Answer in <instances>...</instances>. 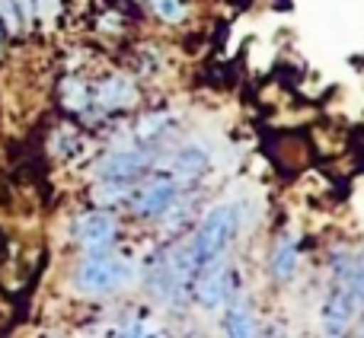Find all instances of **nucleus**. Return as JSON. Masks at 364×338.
Segmentation results:
<instances>
[{
	"mask_svg": "<svg viewBox=\"0 0 364 338\" xmlns=\"http://www.w3.org/2000/svg\"><path fill=\"white\" fill-rule=\"evenodd\" d=\"M237 220L240 217H237V207L233 205H214L211 211L205 214L192 246H188L195 268L214 262V258H224V252L230 249L233 236H237Z\"/></svg>",
	"mask_w": 364,
	"mask_h": 338,
	"instance_id": "nucleus-3",
	"label": "nucleus"
},
{
	"mask_svg": "<svg viewBox=\"0 0 364 338\" xmlns=\"http://www.w3.org/2000/svg\"><path fill=\"white\" fill-rule=\"evenodd\" d=\"M176 198H179V182L173 179V175L170 179H166V175H157V179H151L138 195H134V211H138V217L157 220V217H164L166 207H170Z\"/></svg>",
	"mask_w": 364,
	"mask_h": 338,
	"instance_id": "nucleus-7",
	"label": "nucleus"
},
{
	"mask_svg": "<svg viewBox=\"0 0 364 338\" xmlns=\"http://www.w3.org/2000/svg\"><path fill=\"white\" fill-rule=\"evenodd\" d=\"M346 284L352 288L355 300H358V307L364 310V246H361V249L352 256V268H348Z\"/></svg>",
	"mask_w": 364,
	"mask_h": 338,
	"instance_id": "nucleus-15",
	"label": "nucleus"
},
{
	"mask_svg": "<svg viewBox=\"0 0 364 338\" xmlns=\"http://www.w3.org/2000/svg\"><path fill=\"white\" fill-rule=\"evenodd\" d=\"M147 163H151V160H147V153L138 151V147H115V151H109L106 157L100 160L96 173H100V179L134 182L147 169Z\"/></svg>",
	"mask_w": 364,
	"mask_h": 338,
	"instance_id": "nucleus-8",
	"label": "nucleus"
},
{
	"mask_svg": "<svg viewBox=\"0 0 364 338\" xmlns=\"http://www.w3.org/2000/svg\"><path fill=\"white\" fill-rule=\"evenodd\" d=\"M132 182H115V179H102L100 185L93 188V201L100 207H115V205H125L132 198Z\"/></svg>",
	"mask_w": 364,
	"mask_h": 338,
	"instance_id": "nucleus-13",
	"label": "nucleus"
},
{
	"mask_svg": "<svg viewBox=\"0 0 364 338\" xmlns=\"http://www.w3.org/2000/svg\"><path fill=\"white\" fill-rule=\"evenodd\" d=\"M208 166H211V157H208L205 147L198 144H186L182 151L173 157V179L179 182H198L201 175L208 173Z\"/></svg>",
	"mask_w": 364,
	"mask_h": 338,
	"instance_id": "nucleus-11",
	"label": "nucleus"
},
{
	"mask_svg": "<svg viewBox=\"0 0 364 338\" xmlns=\"http://www.w3.org/2000/svg\"><path fill=\"white\" fill-rule=\"evenodd\" d=\"M138 275V265L125 256H112V252H93L80 262L74 281L80 294L90 297H106L112 290H122L134 281Z\"/></svg>",
	"mask_w": 364,
	"mask_h": 338,
	"instance_id": "nucleus-2",
	"label": "nucleus"
},
{
	"mask_svg": "<svg viewBox=\"0 0 364 338\" xmlns=\"http://www.w3.org/2000/svg\"><path fill=\"white\" fill-rule=\"evenodd\" d=\"M13 4H16V10H19V19H23L26 26H29L32 19H36V16H32V0H13Z\"/></svg>",
	"mask_w": 364,
	"mask_h": 338,
	"instance_id": "nucleus-20",
	"label": "nucleus"
},
{
	"mask_svg": "<svg viewBox=\"0 0 364 338\" xmlns=\"http://www.w3.org/2000/svg\"><path fill=\"white\" fill-rule=\"evenodd\" d=\"M0 42H4V26H0Z\"/></svg>",
	"mask_w": 364,
	"mask_h": 338,
	"instance_id": "nucleus-21",
	"label": "nucleus"
},
{
	"mask_svg": "<svg viewBox=\"0 0 364 338\" xmlns=\"http://www.w3.org/2000/svg\"><path fill=\"white\" fill-rule=\"evenodd\" d=\"M93 99L100 109L106 112H119V109H128L134 102V83L128 77L115 74V77H106L100 87L93 89Z\"/></svg>",
	"mask_w": 364,
	"mask_h": 338,
	"instance_id": "nucleus-9",
	"label": "nucleus"
},
{
	"mask_svg": "<svg viewBox=\"0 0 364 338\" xmlns=\"http://www.w3.org/2000/svg\"><path fill=\"white\" fill-rule=\"evenodd\" d=\"M192 275H195L192 252L173 249V252H160V256H154L147 262L144 281L151 288V294L160 297L170 310H182L186 300L192 297Z\"/></svg>",
	"mask_w": 364,
	"mask_h": 338,
	"instance_id": "nucleus-1",
	"label": "nucleus"
},
{
	"mask_svg": "<svg viewBox=\"0 0 364 338\" xmlns=\"http://www.w3.org/2000/svg\"><path fill=\"white\" fill-rule=\"evenodd\" d=\"M151 6L164 23H182L186 19V4L182 0H151Z\"/></svg>",
	"mask_w": 364,
	"mask_h": 338,
	"instance_id": "nucleus-16",
	"label": "nucleus"
},
{
	"mask_svg": "<svg viewBox=\"0 0 364 338\" xmlns=\"http://www.w3.org/2000/svg\"><path fill=\"white\" fill-rule=\"evenodd\" d=\"M166 119H170L166 112H151V115H144V119L138 121V138H141V141H151L154 134H157L160 128L166 125Z\"/></svg>",
	"mask_w": 364,
	"mask_h": 338,
	"instance_id": "nucleus-18",
	"label": "nucleus"
},
{
	"mask_svg": "<svg viewBox=\"0 0 364 338\" xmlns=\"http://www.w3.org/2000/svg\"><path fill=\"white\" fill-rule=\"evenodd\" d=\"M358 300H355L352 288L346 281H336V288L323 300V329L329 335H346L352 329L355 316H358Z\"/></svg>",
	"mask_w": 364,
	"mask_h": 338,
	"instance_id": "nucleus-6",
	"label": "nucleus"
},
{
	"mask_svg": "<svg viewBox=\"0 0 364 338\" xmlns=\"http://www.w3.org/2000/svg\"><path fill=\"white\" fill-rule=\"evenodd\" d=\"M301 265V243H297V233H288L275 243L272 249V258H269V271L275 281H291Z\"/></svg>",
	"mask_w": 364,
	"mask_h": 338,
	"instance_id": "nucleus-10",
	"label": "nucleus"
},
{
	"mask_svg": "<svg viewBox=\"0 0 364 338\" xmlns=\"http://www.w3.org/2000/svg\"><path fill=\"white\" fill-rule=\"evenodd\" d=\"M240 294V278L233 268H227L224 258H214V262L195 268L192 275V297L198 307L205 310H224L233 297Z\"/></svg>",
	"mask_w": 364,
	"mask_h": 338,
	"instance_id": "nucleus-4",
	"label": "nucleus"
},
{
	"mask_svg": "<svg viewBox=\"0 0 364 338\" xmlns=\"http://www.w3.org/2000/svg\"><path fill=\"white\" fill-rule=\"evenodd\" d=\"M224 332L233 338H243V335H256V310L246 297H233L230 303L224 307Z\"/></svg>",
	"mask_w": 364,
	"mask_h": 338,
	"instance_id": "nucleus-12",
	"label": "nucleus"
},
{
	"mask_svg": "<svg viewBox=\"0 0 364 338\" xmlns=\"http://www.w3.org/2000/svg\"><path fill=\"white\" fill-rule=\"evenodd\" d=\"M64 13V0H32V16H38L42 23H55Z\"/></svg>",
	"mask_w": 364,
	"mask_h": 338,
	"instance_id": "nucleus-17",
	"label": "nucleus"
},
{
	"mask_svg": "<svg viewBox=\"0 0 364 338\" xmlns=\"http://www.w3.org/2000/svg\"><path fill=\"white\" fill-rule=\"evenodd\" d=\"M61 102L68 112H83V109L90 106V89L83 80H77V77H68V80H61Z\"/></svg>",
	"mask_w": 364,
	"mask_h": 338,
	"instance_id": "nucleus-14",
	"label": "nucleus"
},
{
	"mask_svg": "<svg viewBox=\"0 0 364 338\" xmlns=\"http://www.w3.org/2000/svg\"><path fill=\"white\" fill-rule=\"evenodd\" d=\"M74 236H77V246L83 249V256H93V252H109L119 236V220L100 207V211H90L77 220L74 227Z\"/></svg>",
	"mask_w": 364,
	"mask_h": 338,
	"instance_id": "nucleus-5",
	"label": "nucleus"
},
{
	"mask_svg": "<svg viewBox=\"0 0 364 338\" xmlns=\"http://www.w3.org/2000/svg\"><path fill=\"white\" fill-rule=\"evenodd\" d=\"M0 26H4L6 32H19V26H23V19H19V10L13 0H0Z\"/></svg>",
	"mask_w": 364,
	"mask_h": 338,
	"instance_id": "nucleus-19",
	"label": "nucleus"
}]
</instances>
